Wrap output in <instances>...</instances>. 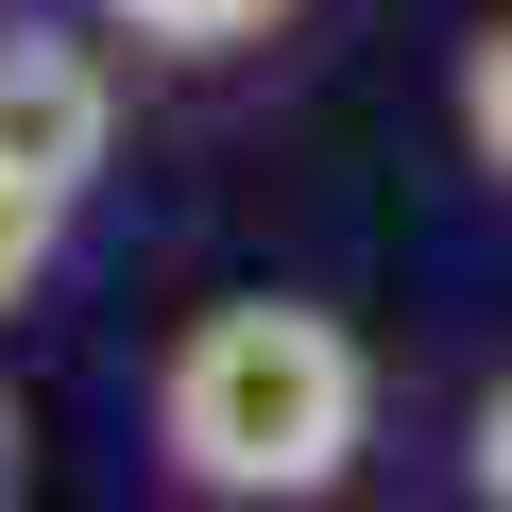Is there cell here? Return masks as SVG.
Here are the masks:
<instances>
[{"instance_id": "1", "label": "cell", "mask_w": 512, "mask_h": 512, "mask_svg": "<svg viewBox=\"0 0 512 512\" xmlns=\"http://www.w3.org/2000/svg\"><path fill=\"white\" fill-rule=\"evenodd\" d=\"M359 444H376V359H359L342 308H308V291H222V308L171 325V359H154V461H171L188 495H222V512H308V495L359 478Z\"/></svg>"}, {"instance_id": "2", "label": "cell", "mask_w": 512, "mask_h": 512, "mask_svg": "<svg viewBox=\"0 0 512 512\" xmlns=\"http://www.w3.org/2000/svg\"><path fill=\"white\" fill-rule=\"evenodd\" d=\"M103 137H120V86H103L86 35H0V188L69 222L86 171H103Z\"/></svg>"}, {"instance_id": "3", "label": "cell", "mask_w": 512, "mask_h": 512, "mask_svg": "<svg viewBox=\"0 0 512 512\" xmlns=\"http://www.w3.org/2000/svg\"><path fill=\"white\" fill-rule=\"evenodd\" d=\"M103 18L154 52H256V35H291V0H103Z\"/></svg>"}, {"instance_id": "4", "label": "cell", "mask_w": 512, "mask_h": 512, "mask_svg": "<svg viewBox=\"0 0 512 512\" xmlns=\"http://www.w3.org/2000/svg\"><path fill=\"white\" fill-rule=\"evenodd\" d=\"M461 137H478V171H512V18L461 52Z\"/></svg>"}, {"instance_id": "5", "label": "cell", "mask_w": 512, "mask_h": 512, "mask_svg": "<svg viewBox=\"0 0 512 512\" xmlns=\"http://www.w3.org/2000/svg\"><path fill=\"white\" fill-rule=\"evenodd\" d=\"M461 478H478V512H512V359H495V393L461 410Z\"/></svg>"}, {"instance_id": "6", "label": "cell", "mask_w": 512, "mask_h": 512, "mask_svg": "<svg viewBox=\"0 0 512 512\" xmlns=\"http://www.w3.org/2000/svg\"><path fill=\"white\" fill-rule=\"evenodd\" d=\"M52 239H69L52 205H18V188H0V308H35V274H52Z\"/></svg>"}, {"instance_id": "7", "label": "cell", "mask_w": 512, "mask_h": 512, "mask_svg": "<svg viewBox=\"0 0 512 512\" xmlns=\"http://www.w3.org/2000/svg\"><path fill=\"white\" fill-rule=\"evenodd\" d=\"M18 495H35V410L0 393V512H18Z\"/></svg>"}]
</instances>
